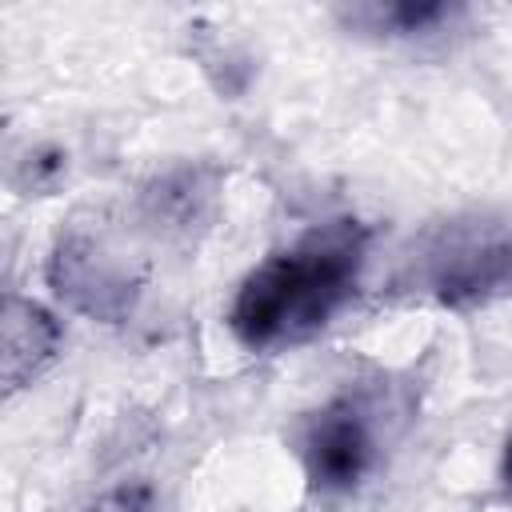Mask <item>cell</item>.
<instances>
[{
  "label": "cell",
  "instance_id": "cell-1",
  "mask_svg": "<svg viewBox=\"0 0 512 512\" xmlns=\"http://www.w3.org/2000/svg\"><path fill=\"white\" fill-rule=\"evenodd\" d=\"M368 256V232L360 220H328L308 228L284 252L256 264L228 312L232 336L252 352L292 348L332 324V316L356 296Z\"/></svg>",
  "mask_w": 512,
  "mask_h": 512
},
{
  "label": "cell",
  "instance_id": "cell-2",
  "mask_svg": "<svg viewBox=\"0 0 512 512\" xmlns=\"http://www.w3.org/2000/svg\"><path fill=\"white\" fill-rule=\"evenodd\" d=\"M512 276V236L496 224H448L424 252V284L444 300H468Z\"/></svg>",
  "mask_w": 512,
  "mask_h": 512
},
{
  "label": "cell",
  "instance_id": "cell-3",
  "mask_svg": "<svg viewBox=\"0 0 512 512\" xmlns=\"http://www.w3.org/2000/svg\"><path fill=\"white\" fill-rule=\"evenodd\" d=\"M300 456H304V472L312 480V488L320 492H352L376 456V432L368 412L340 396L332 404H324L300 440Z\"/></svg>",
  "mask_w": 512,
  "mask_h": 512
},
{
  "label": "cell",
  "instance_id": "cell-4",
  "mask_svg": "<svg viewBox=\"0 0 512 512\" xmlns=\"http://www.w3.org/2000/svg\"><path fill=\"white\" fill-rule=\"evenodd\" d=\"M56 336H60L56 324L36 304L16 300V296L8 300V308H4V376L12 388L24 376H32L40 360L52 356Z\"/></svg>",
  "mask_w": 512,
  "mask_h": 512
},
{
  "label": "cell",
  "instance_id": "cell-5",
  "mask_svg": "<svg viewBox=\"0 0 512 512\" xmlns=\"http://www.w3.org/2000/svg\"><path fill=\"white\" fill-rule=\"evenodd\" d=\"M368 16H376L380 24H392L396 32H424L436 20L448 16L444 4H392V8H372Z\"/></svg>",
  "mask_w": 512,
  "mask_h": 512
},
{
  "label": "cell",
  "instance_id": "cell-6",
  "mask_svg": "<svg viewBox=\"0 0 512 512\" xmlns=\"http://www.w3.org/2000/svg\"><path fill=\"white\" fill-rule=\"evenodd\" d=\"M504 484H508V492H512V440H508V448H504Z\"/></svg>",
  "mask_w": 512,
  "mask_h": 512
}]
</instances>
